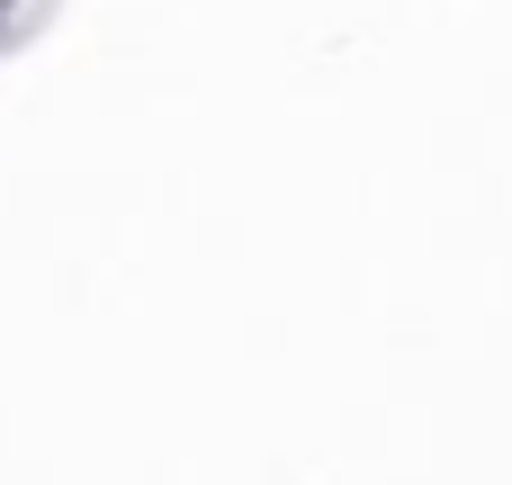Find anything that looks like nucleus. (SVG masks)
Listing matches in <instances>:
<instances>
[]
</instances>
